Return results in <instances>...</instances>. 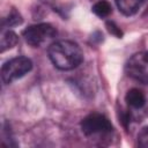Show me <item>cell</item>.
Wrapping results in <instances>:
<instances>
[{
    "label": "cell",
    "instance_id": "cell-11",
    "mask_svg": "<svg viewBox=\"0 0 148 148\" xmlns=\"http://www.w3.org/2000/svg\"><path fill=\"white\" fill-rule=\"evenodd\" d=\"M138 146L148 148V127L142 128L138 134Z\"/></svg>",
    "mask_w": 148,
    "mask_h": 148
},
{
    "label": "cell",
    "instance_id": "cell-4",
    "mask_svg": "<svg viewBox=\"0 0 148 148\" xmlns=\"http://www.w3.org/2000/svg\"><path fill=\"white\" fill-rule=\"evenodd\" d=\"M22 35L29 45L38 47L52 40L57 36V30L49 23H39L28 27Z\"/></svg>",
    "mask_w": 148,
    "mask_h": 148
},
{
    "label": "cell",
    "instance_id": "cell-7",
    "mask_svg": "<svg viewBox=\"0 0 148 148\" xmlns=\"http://www.w3.org/2000/svg\"><path fill=\"white\" fill-rule=\"evenodd\" d=\"M145 0H116L118 9L126 16L134 15L143 5Z\"/></svg>",
    "mask_w": 148,
    "mask_h": 148
},
{
    "label": "cell",
    "instance_id": "cell-8",
    "mask_svg": "<svg viewBox=\"0 0 148 148\" xmlns=\"http://www.w3.org/2000/svg\"><path fill=\"white\" fill-rule=\"evenodd\" d=\"M91 9H92V13H94L96 16L101 17V18L108 17V16L111 14V12H112L111 5H110L108 1H105V0L96 1V2L94 3V6H92Z\"/></svg>",
    "mask_w": 148,
    "mask_h": 148
},
{
    "label": "cell",
    "instance_id": "cell-14",
    "mask_svg": "<svg viewBox=\"0 0 148 148\" xmlns=\"http://www.w3.org/2000/svg\"><path fill=\"white\" fill-rule=\"evenodd\" d=\"M91 1H95L96 2V1H99V0H91Z\"/></svg>",
    "mask_w": 148,
    "mask_h": 148
},
{
    "label": "cell",
    "instance_id": "cell-9",
    "mask_svg": "<svg viewBox=\"0 0 148 148\" xmlns=\"http://www.w3.org/2000/svg\"><path fill=\"white\" fill-rule=\"evenodd\" d=\"M16 43H17V36H16V34H14L10 30L3 32L1 35V44H0L1 52H5L7 49L13 47Z\"/></svg>",
    "mask_w": 148,
    "mask_h": 148
},
{
    "label": "cell",
    "instance_id": "cell-5",
    "mask_svg": "<svg viewBox=\"0 0 148 148\" xmlns=\"http://www.w3.org/2000/svg\"><path fill=\"white\" fill-rule=\"evenodd\" d=\"M125 71L131 79L148 84V52L143 51L133 54L127 60Z\"/></svg>",
    "mask_w": 148,
    "mask_h": 148
},
{
    "label": "cell",
    "instance_id": "cell-6",
    "mask_svg": "<svg viewBox=\"0 0 148 148\" xmlns=\"http://www.w3.org/2000/svg\"><path fill=\"white\" fill-rule=\"evenodd\" d=\"M125 101H126V103H127V105L130 108H132V109H141L146 104V96L140 89L133 88V89L127 91V94L125 96Z\"/></svg>",
    "mask_w": 148,
    "mask_h": 148
},
{
    "label": "cell",
    "instance_id": "cell-1",
    "mask_svg": "<svg viewBox=\"0 0 148 148\" xmlns=\"http://www.w3.org/2000/svg\"><path fill=\"white\" fill-rule=\"evenodd\" d=\"M49 58L52 64L62 71L76 68L83 60V53L80 46L71 40H58L50 45Z\"/></svg>",
    "mask_w": 148,
    "mask_h": 148
},
{
    "label": "cell",
    "instance_id": "cell-12",
    "mask_svg": "<svg viewBox=\"0 0 148 148\" xmlns=\"http://www.w3.org/2000/svg\"><path fill=\"white\" fill-rule=\"evenodd\" d=\"M106 28H108L109 32L112 34V35H114L117 38H121L123 37V32H121L120 28L113 21H106Z\"/></svg>",
    "mask_w": 148,
    "mask_h": 148
},
{
    "label": "cell",
    "instance_id": "cell-3",
    "mask_svg": "<svg viewBox=\"0 0 148 148\" xmlns=\"http://www.w3.org/2000/svg\"><path fill=\"white\" fill-rule=\"evenodd\" d=\"M81 130L87 136L109 135L113 127L109 119L101 113H90L81 121Z\"/></svg>",
    "mask_w": 148,
    "mask_h": 148
},
{
    "label": "cell",
    "instance_id": "cell-13",
    "mask_svg": "<svg viewBox=\"0 0 148 148\" xmlns=\"http://www.w3.org/2000/svg\"><path fill=\"white\" fill-rule=\"evenodd\" d=\"M42 2H44V3H51V2H53V0H40Z\"/></svg>",
    "mask_w": 148,
    "mask_h": 148
},
{
    "label": "cell",
    "instance_id": "cell-10",
    "mask_svg": "<svg viewBox=\"0 0 148 148\" xmlns=\"http://www.w3.org/2000/svg\"><path fill=\"white\" fill-rule=\"evenodd\" d=\"M21 23H22V17H21L20 13H17L15 9H12L10 13L8 14V16L6 18H3V21H2V28H5V27L10 28V27L18 25Z\"/></svg>",
    "mask_w": 148,
    "mask_h": 148
},
{
    "label": "cell",
    "instance_id": "cell-2",
    "mask_svg": "<svg viewBox=\"0 0 148 148\" xmlns=\"http://www.w3.org/2000/svg\"><path fill=\"white\" fill-rule=\"evenodd\" d=\"M32 68V62L27 57H16L6 61L1 67V79L3 83L8 84L13 81L24 76Z\"/></svg>",
    "mask_w": 148,
    "mask_h": 148
}]
</instances>
